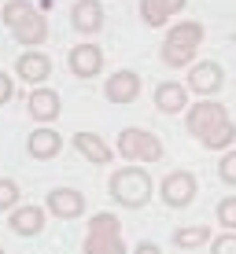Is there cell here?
Wrapping results in <instances>:
<instances>
[{"instance_id":"1","label":"cell","mask_w":236,"mask_h":254,"mask_svg":"<svg viewBox=\"0 0 236 254\" xmlns=\"http://www.w3.org/2000/svg\"><path fill=\"white\" fill-rule=\"evenodd\" d=\"M203 37H207L203 22H196V19L173 22L170 30H166V41H162V48H159V59L170 70H185V66L196 63V52H199V45H203Z\"/></svg>"},{"instance_id":"2","label":"cell","mask_w":236,"mask_h":254,"mask_svg":"<svg viewBox=\"0 0 236 254\" xmlns=\"http://www.w3.org/2000/svg\"><path fill=\"white\" fill-rule=\"evenodd\" d=\"M107 191H111V199H115L118 206L141 210V206H148V199H152L155 185H152V177H148L144 166H122V170L111 173Z\"/></svg>"},{"instance_id":"3","label":"cell","mask_w":236,"mask_h":254,"mask_svg":"<svg viewBox=\"0 0 236 254\" xmlns=\"http://www.w3.org/2000/svg\"><path fill=\"white\" fill-rule=\"evenodd\" d=\"M118 155L122 159H133V166L141 162H159L162 159V140L148 129H137V126H126L118 133Z\"/></svg>"},{"instance_id":"4","label":"cell","mask_w":236,"mask_h":254,"mask_svg":"<svg viewBox=\"0 0 236 254\" xmlns=\"http://www.w3.org/2000/svg\"><path fill=\"white\" fill-rule=\"evenodd\" d=\"M222 122H229V111H225L222 100H196V103H188V111H185V129L196 140L207 136L214 126H222Z\"/></svg>"},{"instance_id":"5","label":"cell","mask_w":236,"mask_h":254,"mask_svg":"<svg viewBox=\"0 0 236 254\" xmlns=\"http://www.w3.org/2000/svg\"><path fill=\"white\" fill-rule=\"evenodd\" d=\"M196 191H199L196 173H188V170H173V173H166L162 185H159V195H162V203L170 206V210H185V206H192Z\"/></svg>"},{"instance_id":"6","label":"cell","mask_w":236,"mask_h":254,"mask_svg":"<svg viewBox=\"0 0 236 254\" xmlns=\"http://www.w3.org/2000/svg\"><path fill=\"white\" fill-rule=\"evenodd\" d=\"M222 85H225V70H222V63H214V59H199V63L188 66V81H185L188 92H196V96H203V100H211L214 92H222Z\"/></svg>"},{"instance_id":"7","label":"cell","mask_w":236,"mask_h":254,"mask_svg":"<svg viewBox=\"0 0 236 254\" xmlns=\"http://www.w3.org/2000/svg\"><path fill=\"white\" fill-rule=\"evenodd\" d=\"M45 214L48 217H59V221H78L85 214V195L78 188H52L48 199H45Z\"/></svg>"},{"instance_id":"8","label":"cell","mask_w":236,"mask_h":254,"mask_svg":"<svg viewBox=\"0 0 236 254\" xmlns=\"http://www.w3.org/2000/svg\"><path fill=\"white\" fill-rule=\"evenodd\" d=\"M67 66H71L74 77H96L103 70V48L92 45V41H78L67 52Z\"/></svg>"},{"instance_id":"9","label":"cell","mask_w":236,"mask_h":254,"mask_svg":"<svg viewBox=\"0 0 236 254\" xmlns=\"http://www.w3.org/2000/svg\"><path fill=\"white\" fill-rule=\"evenodd\" d=\"M15 74H19L26 85L41 89V85L48 81V74H52V59H48V52H41V48H26L22 56L15 59Z\"/></svg>"},{"instance_id":"10","label":"cell","mask_w":236,"mask_h":254,"mask_svg":"<svg viewBox=\"0 0 236 254\" xmlns=\"http://www.w3.org/2000/svg\"><path fill=\"white\" fill-rule=\"evenodd\" d=\"M45 225H48V214H45V206H37V203H30V206L19 203L7 214V229L15 236H41Z\"/></svg>"},{"instance_id":"11","label":"cell","mask_w":236,"mask_h":254,"mask_svg":"<svg viewBox=\"0 0 236 254\" xmlns=\"http://www.w3.org/2000/svg\"><path fill=\"white\" fill-rule=\"evenodd\" d=\"M103 19H107V15H103L100 0H74L71 4V26H74V33H81V37L100 33Z\"/></svg>"},{"instance_id":"12","label":"cell","mask_w":236,"mask_h":254,"mask_svg":"<svg viewBox=\"0 0 236 254\" xmlns=\"http://www.w3.org/2000/svg\"><path fill=\"white\" fill-rule=\"evenodd\" d=\"M137 96H141V74L137 70H115L103 81V100L111 103H133Z\"/></svg>"},{"instance_id":"13","label":"cell","mask_w":236,"mask_h":254,"mask_svg":"<svg viewBox=\"0 0 236 254\" xmlns=\"http://www.w3.org/2000/svg\"><path fill=\"white\" fill-rule=\"evenodd\" d=\"M26 111H30L33 122H41V126H48V122L59 118V111H63V100H59L56 89H33L30 96H26Z\"/></svg>"},{"instance_id":"14","label":"cell","mask_w":236,"mask_h":254,"mask_svg":"<svg viewBox=\"0 0 236 254\" xmlns=\"http://www.w3.org/2000/svg\"><path fill=\"white\" fill-rule=\"evenodd\" d=\"M74 151L81 155V159H89L92 166H107L115 159V151H111V144L103 140L100 133H89V129H81V133H74Z\"/></svg>"},{"instance_id":"15","label":"cell","mask_w":236,"mask_h":254,"mask_svg":"<svg viewBox=\"0 0 236 254\" xmlns=\"http://www.w3.org/2000/svg\"><path fill=\"white\" fill-rule=\"evenodd\" d=\"M26 151H30V159L48 162V159H56V155L63 151V136H59L56 129H30V136H26Z\"/></svg>"},{"instance_id":"16","label":"cell","mask_w":236,"mask_h":254,"mask_svg":"<svg viewBox=\"0 0 236 254\" xmlns=\"http://www.w3.org/2000/svg\"><path fill=\"white\" fill-rule=\"evenodd\" d=\"M155 107L162 115H181L188 111V89L181 81H159L155 85Z\"/></svg>"},{"instance_id":"17","label":"cell","mask_w":236,"mask_h":254,"mask_svg":"<svg viewBox=\"0 0 236 254\" xmlns=\"http://www.w3.org/2000/svg\"><path fill=\"white\" fill-rule=\"evenodd\" d=\"M188 0H141V19L148 26H166L177 11H185Z\"/></svg>"},{"instance_id":"18","label":"cell","mask_w":236,"mask_h":254,"mask_svg":"<svg viewBox=\"0 0 236 254\" xmlns=\"http://www.w3.org/2000/svg\"><path fill=\"white\" fill-rule=\"evenodd\" d=\"M11 33H15V41H19L22 48H37V45H45V41H48V19L41 11H33L30 19L19 22Z\"/></svg>"},{"instance_id":"19","label":"cell","mask_w":236,"mask_h":254,"mask_svg":"<svg viewBox=\"0 0 236 254\" xmlns=\"http://www.w3.org/2000/svg\"><path fill=\"white\" fill-rule=\"evenodd\" d=\"M85 254H126L122 232H85Z\"/></svg>"},{"instance_id":"20","label":"cell","mask_w":236,"mask_h":254,"mask_svg":"<svg viewBox=\"0 0 236 254\" xmlns=\"http://www.w3.org/2000/svg\"><path fill=\"white\" fill-rule=\"evenodd\" d=\"M207 243H211V229L207 225H188V229L173 232V247H181V251H196V247H207Z\"/></svg>"},{"instance_id":"21","label":"cell","mask_w":236,"mask_h":254,"mask_svg":"<svg viewBox=\"0 0 236 254\" xmlns=\"http://www.w3.org/2000/svg\"><path fill=\"white\" fill-rule=\"evenodd\" d=\"M33 11H37V7H33L30 0H7V4H4V11H0V19H4V26H7V30H15V26H19V22H26Z\"/></svg>"},{"instance_id":"22","label":"cell","mask_w":236,"mask_h":254,"mask_svg":"<svg viewBox=\"0 0 236 254\" xmlns=\"http://www.w3.org/2000/svg\"><path fill=\"white\" fill-rule=\"evenodd\" d=\"M22 199V188L15 185L11 177H0V214H11Z\"/></svg>"},{"instance_id":"23","label":"cell","mask_w":236,"mask_h":254,"mask_svg":"<svg viewBox=\"0 0 236 254\" xmlns=\"http://www.w3.org/2000/svg\"><path fill=\"white\" fill-rule=\"evenodd\" d=\"M214 217L222 221V229H225V232H236V195H225L222 203H218Z\"/></svg>"},{"instance_id":"24","label":"cell","mask_w":236,"mask_h":254,"mask_svg":"<svg viewBox=\"0 0 236 254\" xmlns=\"http://www.w3.org/2000/svg\"><path fill=\"white\" fill-rule=\"evenodd\" d=\"M218 177H222V185L236 188V147H229V151L218 159Z\"/></svg>"},{"instance_id":"25","label":"cell","mask_w":236,"mask_h":254,"mask_svg":"<svg viewBox=\"0 0 236 254\" xmlns=\"http://www.w3.org/2000/svg\"><path fill=\"white\" fill-rule=\"evenodd\" d=\"M89 232H122V221L115 214H96L89 217Z\"/></svg>"},{"instance_id":"26","label":"cell","mask_w":236,"mask_h":254,"mask_svg":"<svg viewBox=\"0 0 236 254\" xmlns=\"http://www.w3.org/2000/svg\"><path fill=\"white\" fill-rule=\"evenodd\" d=\"M211 254H236V232H222L211 240Z\"/></svg>"},{"instance_id":"27","label":"cell","mask_w":236,"mask_h":254,"mask_svg":"<svg viewBox=\"0 0 236 254\" xmlns=\"http://www.w3.org/2000/svg\"><path fill=\"white\" fill-rule=\"evenodd\" d=\"M11 96H15V77L7 74V70H0V107H4Z\"/></svg>"},{"instance_id":"28","label":"cell","mask_w":236,"mask_h":254,"mask_svg":"<svg viewBox=\"0 0 236 254\" xmlns=\"http://www.w3.org/2000/svg\"><path fill=\"white\" fill-rule=\"evenodd\" d=\"M133 254H162V247H159V243H152V240H141L133 247Z\"/></svg>"},{"instance_id":"29","label":"cell","mask_w":236,"mask_h":254,"mask_svg":"<svg viewBox=\"0 0 236 254\" xmlns=\"http://www.w3.org/2000/svg\"><path fill=\"white\" fill-rule=\"evenodd\" d=\"M0 254H4V247H0Z\"/></svg>"}]
</instances>
